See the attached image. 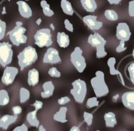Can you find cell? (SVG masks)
<instances>
[{
  "label": "cell",
  "mask_w": 134,
  "mask_h": 131,
  "mask_svg": "<svg viewBox=\"0 0 134 131\" xmlns=\"http://www.w3.org/2000/svg\"><path fill=\"white\" fill-rule=\"evenodd\" d=\"M14 52L12 46L8 42L0 43V64L4 68L11 63Z\"/></svg>",
  "instance_id": "7"
},
{
  "label": "cell",
  "mask_w": 134,
  "mask_h": 131,
  "mask_svg": "<svg viewBox=\"0 0 134 131\" xmlns=\"http://www.w3.org/2000/svg\"><path fill=\"white\" fill-rule=\"evenodd\" d=\"M12 111H13L14 115L17 116V115H19V114L22 113L23 109H22V107H20V106H14V107H13V108H12Z\"/></svg>",
  "instance_id": "40"
},
{
  "label": "cell",
  "mask_w": 134,
  "mask_h": 131,
  "mask_svg": "<svg viewBox=\"0 0 134 131\" xmlns=\"http://www.w3.org/2000/svg\"><path fill=\"white\" fill-rule=\"evenodd\" d=\"M72 88L70 90V94L77 103H83L85 100L87 93L86 83L84 80L77 79L72 83Z\"/></svg>",
  "instance_id": "4"
},
{
  "label": "cell",
  "mask_w": 134,
  "mask_h": 131,
  "mask_svg": "<svg viewBox=\"0 0 134 131\" xmlns=\"http://www.w3.org/2000/svg\"><path fill=\"white\" fill-rule=\"evenodd\" d=\"M17 119L16 115H5L0 118V127L7 130L8 127L14 124Z\"/></svg>",
  "instance_id": "17"
},
{
  "label": "cell",
  "mask_w": 134,
  "mask_h": 131,
  "mask_svg": "<svg viewBox=\"0 0 134 131\" xmlns=\"http://www.w3.org/2000/svg\"><path fill=\"white\" fill-rule=\"evenodd\" d=\"M25 1H29V0H25Z\"/></svg>",
  "instance_id": "47"
},
{
  "label": "cell",
  "mask_w": 134,
  "mask_h": 131,
  "mask_svg": "<svg viewBox=\"0 0 134 131\" xmlns=\"http://www.w3.org/2000/svg\"><path fill=\"white\" fill-rule=\"evenodd\" d=\"M64 26L66 29L67 31L70 32H74V27L73 25L72 24V23L69 20V19H65L64 20Z\"/></svg>",
  "instance_id": "36"
},
{
  "label": "cell",
  "mask_w": 134,
  "mask_h": 131,
  "mask_svg": "<svg viewBox=\"0 0 134 131\" xmlns=\"http://www.w3.org/2000/svg\"><path fill=\"white\" fill-rule=\"evenodd\" d=\"M34 38L35 44L40 48L44 47H49L53 43L51 30L46 28L39 29L35 33Z\"/></svg>",
  "instance_id": "5"
},
{
  "label": "cell",
  "mask_w": 134,
  "mask_h": 131,
  "mask_svg": "<svg viewBox=\"0 0 134 131\" xmlns=\"http://www.w3.org/2000/svg\"><path fill=\"white\" fill-rule=\"evenodd\" d=\"M127 49V47H125V41H120L119 45L116 47L115 49V52L120 53H122Z\"/></svg>",
  "instance_id": "35"
},
{
  "label": "cell",
  "mask_w": 134,
  "mask_h": 131,
  "mask_svg": "<svg viewBox=\"0 0 134 131\" xmlns=\"http://www.w3.org/2000/svg\"><path fill=\"white\" fill-rule=\"evenodd\" d=\"M40 80V73L39 71L33 68L30 70L28 73V84L30 86H35L37 85Z\"/></svg>",
  "instance_id": "18"
},
{
  "label": "cell",
  "mask_w": 134,
  "mask_h": 131,
  "mask_svg": "<svg viewBox=\"0 0 134 131\" xmlns=\"http://www.w3.org/2000/svg\"><path fill=\"white\" fill-rule=\"evenodd\" d=\"M93 118H94V115L92 113L87 112H83V119H84V122H86V124H87V126H91L92 124Z\"/></svg>",
  "instance_id": "31"
},
{
  "label": "cell",
  "mask_w": 134,
  "mask_h": 131,
  "mask_svg": "<svg viewBox=\"0 0 134 131\" xmlns=\"http://www.w3.org/2000/svg\"><path fill=\"white\" fill-rule=\"evenodd\" d=\"M98 105H99V101L98 100V97H90L86 100V107L89 109L98 107Z\"/></svg>",
  "instance_id": "29"
},
{
  "label": "cell",
  "mask_w": 134,
  "mask_h": 131,
  "mask_svg": "<svg viewBox=\"0 0 134 131\" xmlns=\"http://www.w3.org/2000/svg\"><path fill=\"white\" fill-rule=\"evenodd\" d=\"M37 111L34 110L31 112H29L26 116V121L28 122L30 126L34 127H38L40 124V121L37 118Z\"/></svg>",
  "instance_id": "22"
},
{
  "label": "cell",
  "mask_w": 134,
  "mask_h": 131,
  "mask_svg": "<svg viewBox=\"0 0 134 131\" xmlns=\"http://www.w3.org/2000/svg\"><path fill=\"white\" fill-rule=\"evenodd\" d=\"M121 102L124 107L130 110H134V92H127L121 96Z\"/></svg>",
  "instance_id": "14"
},
{
  "label": "cell",
  "mask_w": 134,
  "mask_h": 131,
  "mask_svg": "<svg viewBox=\"0 0 134 131\" xmlns=\"http://www.w3.org/2000/svg\"><path fill=\"white\" fill-rule=\"evenodd\" d=\"M70 130L71 131H80L81 130H80V128L78 127H77V126H73L70 129Z\"/></svg>",
  "instance_id": "43"
},
{
  "label": "cell",
  "mask_w": 134,
  "mask_h": 131,
  "mask_svg": "<svg viewBox=\"0 0 134 131\" xmlns=\"http://www.w3.org/2000/svg\"><path fill=\"white\" fill-rule=\"evenodd\" d=\"M17 58L20 68L24 69L31 65L32 64L35 63L38 58V55L36 49L31 46H29L19 53Z\"/></svg>",
  "instance_id": "2"
},
{
  "label": "cell",
  "mask_w": 134,
  "mask_h": 131,
  "mask_svg": "<svg viewBox=\"0 0 134 131\" xmlns=\"http://www.w3.org/2000/svg\"><path fill=\"white\" fill-rule=\"evenodd\" d=\"M110 5H119L121 0H107Z\"/></svg>",
  "instance_id": "42"
},
{
  "label": "cell",
  "mask_w": 134,
  "mask_h": 131,
  "mask_svg": "<svg viewBox=\"0 0 134 131\" xmlns=\"http://www.w3.org/2000/svg\"><path fill=\"white\" fill-rule=\"evenodd\" d=\"M70 101H71V99L69 97H68V96H64V97H60V99H58V104H60L61 106H63V105L66 104L68 103H69Z\"/></svg>",
  "instance_id": "37"
},
{
  "label": "cell",
  "mask_w": 134,
  "mask_h": 131,
  "mask_svg": "<svg viewBox=\"0 0 134 131\" xmlns=\"http://www.w3.org/2000/svg\"><path fill=\"white\" fill-rule=\"evenodd\" d=\"M5 1H8V2H10V0H5Z\"/></svg>",
  "instance_id": "46"
},
{
  "label": "cell",
  "mask_w": 134,
  "mask_h": 131,
  "mask_svg": "<svg viewBox=\"0 0 134 131\" xmlns=\"http://www.w3.org/2000/svg\"><path fill=\"white\" fill-rule=\"evenodd\" d=\"M28 130H29V128H28V127L26 126V124H23L22 125L16 127V128L14 129V131H28Z\"/></svg>",
  "instance_id": "41"
},
{
  "label": "cell",
  "mask_w": 134,
  "mask_h": 131,
  "mask_svg": "<svg viewBox=\"0 0 134 131\" xmlns=\"http://www.w3.org/2000/svg\"><path fill=\"white\" fill-rule=\"evenodd\" d=\"M48 75H49L51 77L60 78L61 77V73H60V72L58 70L57 68H54V67H52V68H50V69L48 70Z\"/></svg>",
  "instance_id": "32"
},
{
  "label": "cell",
  "mask_w": 134,
  "mask_h": 131,
  "mask_svg": "<svg viewBox=\"0 0 134 131\" xmlns=\"http://www.w3.org/2000/svg\"><path fill=\"white\" fill-rule=\"evenodd\" d=\"M70 61L78 73H83L86 68V59L83 56V49L76 47L70 55Z\"/></svg>",
  "instance_id": "6"
},
{
  "label": "cell",
  "mask_w": 134,
  "mask_h": 131,
  "mask_svg": "<svg viewBox=\"0 0 134 131\" xmlns=\"http://www.w3.org/2000/svg\"><path fill=\"white\" fill-rule=\"evenodd\" d=\"M60 6L62 8L63 12L65 14L69 16H72L74 14V9L72 8V4L68 0H61L60 2Z\"/></svg>",
  "instance_id": "24"
},
{
  "label": "cell",
  "mask_w": 134,
  "mask_h": 131,
  "mask_svg": "<svg viewBox=\"0 0 134 131\" xmlns=\"http://www.w3.org/2000/svg\"><path fill=\"white\" fill-rule=\"evenodd\" d=\"M127 70H128V73L130 75V80L132 83H134V64L133 62L130 64L127 68Z\"/></svg>",
  "instance_id": "34"
},
{
  "label": "cell",
  "mask_w": 134,
  "mask_h": 131,
  "mask_svg": "<svg viewBox=\"0 0 134 131\" xmlns=\"http://www.w3.org/2000/svg\"><path fill=\"white\" fill-rule=\"evenodd\" d=\"M128 14L130 17H134V1L132 0L129 2V5H128Z\"/></svg>",
  "instance_id": "38"
},
{
  "label": "cell",
  "mask_w": 134,
  "mask_h": 131,
  "mask_svg": "<svg viewBox=\"0 0 134 131\" xmlns=\"http://www.w3.org/2000/svg\"><path fill=\"white\" fill-rule=\"evenodd\" d=\"M31 93L27 88L24 87L20 88L19 89V102L21 103H24L28 101L30 99Z\"/></svg>",
  "instance_id": "26"
},
{
  "label": "cell",
  "mask_w": 134,
  "mask_h": 131,
  "mask_svg": "<svg viewBox=\"0 0 134 131\" xmlns=\"http://www.w3.org/2000/svg\"><path fill=\"white\" fill-rule=\"evenodd\" d=\"M96 58H103L107 56V53L105 50L104 46H100L96 47Z\"/></svg>",
  "instance_id": "30"
},
{
  "label": "cell",
  "mask_w": 134,
  "mask_h": 131,
  "mask_svg": "<svg viewBox=\"0 0 134 131\" xmlns=\"http://www.w3.org/2000/svg\"><path fill=\"white\" fill-rule=\"evenodd\" d=\"M116 38L122 41H128L131 36L130 27L126 23H119L116 26Z\"/></svg>",
  "instance_id": "9"
},
{
  "label": "cell",
  "mask_w": 134,
  "mask_h": 131,
  "mask_svg": "<svg viewBox=\"0 0 134 131\" xmlns=\"http://www.w3.org/2000/svg\"><path fill=\"white\" fill-rule=\"evenodd\" d=\"M104 16L110 21H116L119 19V14L113 10L107 9L104 11Z\"/></svg>",
  "instance_id": "28"
},
{
  "label": "cell",
  "mask_w": 134,
  "mask_h": 131,
  "mask_svg": "<svg viewBox=\"0 0 134 131\" xmlns=\"http://www.w3.org/2000/svg\"><path fill=\"white\" fill-rule=\"evenodd\" d=\"M115 63H116V59H115V57H110L107 60V65H108L109 69H110V75H112V76H115V75L119 76L120 80L122 83V85H125V81H124V79H123L121 73H120L119 70L115 69Z\"/></svg>",
  "instance_id": "16"
},
{
  "label": "cell",
  "mask_w": 134,
  "mask_h": 131,
  "mask_svg": "<svg viewBox=\"0 0 134 131\" xmlns=\"http://www.w3.org/2000/svg\"><path fill=\"white\" fill-rule=\"evenodd\" d=\"M104 122H105V125L107 127L113 128L116 126L117 120H116L115 115L113 112H107L104 115Z\"/></svg>",
  "instance_id": "21"
},
{
  "label": "cell",
  "mask_w": 134,
  "mask_h": 131,
  "mask_svg": "<svg viewBox=\"0 0 134 131\" xmlns=\"http://www.w3.org/2000/svg\"><path fill=\"white\" fill-rule=\"evenodd\" d=\"M32 107H34V110L38 112L40 109H41L43 107V103L40 100H36L35 102L32 104Z\"/></svg>",
  "instance_id": "39"
},
{
  "label": "cell",
  "mask_w": 134,
  "mask_h": 131,
  "mask_svg": "<svg viewBox=\"0 0 134 131\" xmlns=\"http://www.w3.org/2000/svg\"><path fill=\"white\" fill-rule=\"evenodd\" d=\"M67 111H68L67 107H60V109L54 115L53 119H54V121H56V122L62 123V124H63V123H66V122H68V120H67L66 118Z\"/></svg>",
  "instance_id": "19"
},
{
  "label": "cell",
  "mask_w": 134,
  "mask_h": 131,
  "mask_svg": "<svg viewBox=\"0 0 134 131\" xmlns=\"http://www.w3.org/2000/svg\"><path fill=\"white\" fill-rule=\"evenodd\" d=\"M40 6L43 9V14L45 15L46 17H52L54 14V12L51 9L50 5L46 0H42L40 2Z\"/></svg>",
  "instance_id": "25"
},
{
  "label": "cell",
  "mask_w": 134,
  "mask_h": 131,
  "mask_svg": "<svg viewBox=\"0 0 134 131\" xmlns=\"http://www.w3.org/2000/svg\"><path fill=\"white\" fill-rule=\"evenodd\" d=\"M57 42L59 47L62 48H66L70 44L69 37L65 32H58L57 34Z\"/></svg>",
  "instance_id": "20"
},
{
  "label": "cell",
  "mask_w": 134,
  "mask_h": 131,
  "mask_svg": "<svg viewBox=\"0 0 134 131\" xmlns=\"http://www.w3.org/2000/svg\"><path fill=\"white\" fill-rule=\"evenodd\" d=\"M81 4L83 9L90 13L96 11L98 7L96 0H81Z\"/></svg>",
  "instance_id": "23"
},
{
  "label": "cell",
  "mask_w": 134,
  "mask_h": 131,
  "mask_svg": "<svg viewBox=\"0 0 134 131\" xmlns=\"http://www.w3.org/2000/svg\"><path fill=\"white\" fill-rule=\"evenodd\" d=\"M10 102V96L5 89L0 90V106H6Z\"/></svg>",
  "instance_id": "27"
},
{
  "label": "cell",
  "mask_w": 134,
  "mask_h": 131,
  "mask_svg": "<svg viewBox=\"0 0 134 131\" xmlns=\"http://www.w3.org/2000/svg\"><path fill=\"white\" fill-rule=\"evenodd\" d=\"M26 29L23 26L22 22H16V26L8 33L9 39L15 46H19L27 42L28 37L25 34Z\"/></svg>",
  "instance_id": "3"
},
{
  "label": "cell",
  "mask_w": 134,
  "mask_h": 131,
  "mask_svg": "<svg viewBox=\"0 0 134 131\" xmlns=\"http://www.w3.org/2000/svg\"><path fill=\"white\" fill-rule=\"evenodd\" d=\"M83 21L86 26L91 30H98L103 26V23L97 19L96 16L87 15L83 18Z\"/></svg>",
  "instance_id": "11"
},
{
  "label": "cell",
  "mask_w": 134,
  "mask_h": 131,
  "mask_svg": "<svg viewBox=\"0 0 134 131\" xmlns=\"http://www.w3.org/2000/svg\"><path fill=\"white\" fill-rule=\"evenodd\" d=\"M90 83L96 94V97L98 98L107 96L110 92L108 85L105 82L104 73L101 70L96 71V76L95 77L92 78Z\"/></svg>",
  "instance_id": "1"
},
{
  "label": "cell",
  "mask_w": 134,
  "mask_h": 131,
  "mask_svg": "<svg viewBox=\"0 0 134 131\" xmlns=\"http://www.w3.org/2000/svg\"><path fill=\"white\" fill-rule=\"evenodd\" d=\"M18 5V10L20 15L25 19H29L32 17V10L25 1H18L16 2Z\"/></svg>",
  "instance_id": "13"
},
{
  "label": "cell",
  "mask_w": 134,
  "mask_h": 131,
  "mask_svg": "<svg viewBox=\"0 0 134 131\" xmlns=\"http://www.w3.org/2000/svg\"><path fill=\"white\" fill-rule=\"evenodd\" d=\"M41 23H42V19H40V18H39V19H37V21H36V23L38 25V26H40Z\"/></svg>",
  "instance_id": "45"
},
{
  "label": "cell",
  "mask_w": 134,
  "mask_h": 131,
  "mask_svg": "<svg viewBox=\"0 0 134 131\" xmlns=\"http://www.w3.org/2000/svg\"><path fill=\"white\" fill-rule=\"evenodd\" d=\"M18 73H19L18 68L15 67H10V66H6L2 77V83L7 86L10 85L14 82L15 78L18 75Z\"/></svg>",
  "instance_id": "8"
},
{
  "label": "cell",
  "mask_w": 134,
  "mask_h": 131,
  "mask_svg": "<svg viewBox=\"0 0 134 131\" xmlns=\"http://www.w3.org/2000/svg\"><path fill=\"white\" fill-rule=\"evenodd\" d=\"M45 64H58L61 62V58L58 49L52 47H48L46 53L44 54L43 59Z\"/></svg>",
  "instance_id": "10"
},
{
  "label": "cell",
  "mask_w": 134,
  "mask_h": 131,
  "mask_svg": "<svg viewBox=\"0 0 134 131\" xmlns=\"http://www.w3.org/2000/svg\"><path fill=\"white\" fill-rule=\"evenodd\" d=\"M87 42L90 45H91L92 47H95V48H96L97 47H100V46L105 47L107 44V41L105 39L97 32L90 34L88 38Z\"/></svg>",
  "instance_id": "12"
},
{
  "label": "cell",
  "mask_w": 134,
  "mask_h": 131,
  "mask_svg": "<svg viewBox=\"0 0 134 131\" xmlns=\"http://www.w3.org/2000/svg\"><path fill=\"white\" fill-rule=\"evenodd\" d=\"M6 31V23L5 22L0 19V41L4 38Z\"/></svg>",
  "instance_id": "33"
},
{
  "label": "cell",
  "mask_w": 134,
  "mask_h": 131,
  "mask_svg": "<svg viewBox=\"0 0 134 131\" xmlns=\"http://www.w3.org/2000/svg\"><path fill=\"white\" fill-rule=\"evenodd\" d=\"M54 85L52 81H47L43 84V92L40 93V96L43 99L51 97L54 92Z\"/></svg>",
  "instance_id": "15"
},
{
  "label": "cell",
  "mask_w": 134,
  "mask_h": 131,
  "mask_svg": "<svg viewBox=\"0 0 134 131\" xmlns=\"http://www.w3.org/2000/svg\"><path fill=\"white\" fill-rule=\"evenodd\" d=\"M38 130H46V129H45V128L43 127V126L40 125V126L38 127Z\"/></svg>",
  "instance_id": "44"
}]
</instances>
